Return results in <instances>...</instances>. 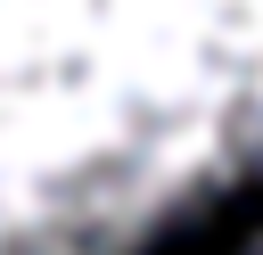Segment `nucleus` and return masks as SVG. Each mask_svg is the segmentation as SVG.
I'll return each instance as SVG.
<instances>
[{"label": "nucleus", "instance_id": "nucleus-1", "mask_svg": "<svg viewBox=\"0 0 263 255\" xmlns=\"http://www.w3.org/2000/svg\"><path fill=\"white\" fill-rule=\"evenodd\" d=\"M263 181V0H0V255H148Z\"/></svg>", "mask_w": 263, "mask_h": 255}, {"label": "nucleus", "instance_id": "nucleus-2", "mask_svg": "<svg viewBox=\"0 0 263 255\" xmlns=\"http://www.w3.org/2000/svg\"><path fill=\"white\" fill-rule=\"evenodd\" d=\"M238 255H263V230H255V239H247V247H238Z\"/></svg>", "mask_w": 263, "mask_h": 255}]
</instances>
